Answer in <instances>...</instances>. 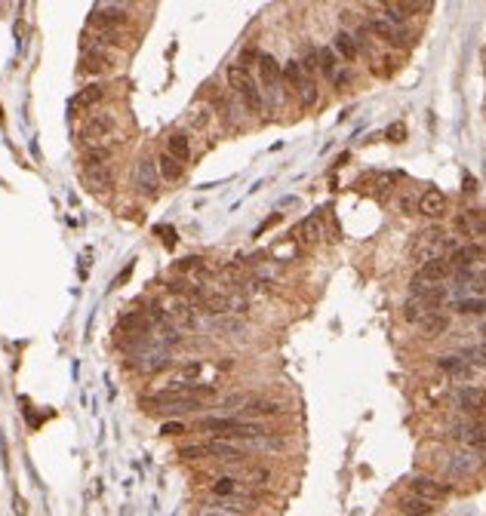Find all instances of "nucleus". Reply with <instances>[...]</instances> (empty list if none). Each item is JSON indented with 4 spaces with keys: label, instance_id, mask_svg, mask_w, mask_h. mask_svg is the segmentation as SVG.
Instances as JSON below:
<instances>
[{
    "label": "nucleus",
    "instance_id": "obj_1",
    "mask_svg": "<svg viewBox=\"0 0 486 516\" xmlns=\"http://www.w3.org/2000/svg\"><path fill=\"white\" fill-rule=\"evenodd\" d=\"M142 406L148 409V412H167V415H178V412H194V409H200V399L191 397L188 390H160L154 393V397H145L142 399Z\"/></svg>",
    "mask_w": 486,
    "mask_h": 516
},
{
    "label": "nucleus",
    "instance_id": "obj_2",
    "mask_svg": "<svg viewBox=\"0 0 486 516\" xmlns=\"http://www.w3.org/2000/svg\"><path fill=\"white\" fill-rule=\"evenodd\" d=\"M228 86H231V89L240 96V102L246 105L249 114H259L262 108H265V102H262V89L255 86V80L249 77L246 68H240V64H231V68H228Z\"/></svg>",
    "mask_w": 486,
    "mask_h": 516
},
{
    "label": "nucleus",
    "instance_id": "obj_3",
    "mask_svg": "<svg viewBox=\"0 0 486 516\" xmlns=\"http://www.w3.org/2000/svg\"><path fill=\"white\" fill-rule=\"evenodd\" d=\"M111 129H114L111 114H92L87 123H83V129H81V139L87 141L90 148H102V141L111 135Z\"/></svg>",
    "mask_w": 486,
    "mask_h": 516
},
{
    "label": "nucleus",
    "instance_id": "obj_4",
    "mask_svg": "<svg viewBox=\"0 0 486 516\" xmlns=\"http://www.w3.org/2000/svg\"><path fill=\"white\" fill-rule=\"evenodd\" d=\"M367 31H369V34H376V37H382L385 43H391V46H406V43L412 40V34L406 31L403 25H391V22L385 19V16L369 19Z\"/></svg>",
    "mask_w": 486,
    "mask_h": 516
},
{
    "label": "nucleus",
    "instance_id": "obj_5",
    "mask_svg": "<svg viewBox=\"0 0 486 516\" xmlns=\"http://www.w3.org/2000/svg\"><path fill=\"white\" fill-rule=\"evenodd\" d=\"M167 366H169V350L167 347H157L154 338H151V347H145L142 354H135V360H133V369L145 372V375L163 372Z\"/></svg>",
    "mask_w": 486,
    "mask_h": 516
},
{
    "label": "nucleus",
    "instance_id": "obj_6",
    "mask_svg": "<svg viewBox=\"0 0 486 516\" xmlns=\"http://www.w3.org/2000/svg\"><path fill=\"white\" fill-rule=\"evenodd\" d=\"M126 22V6L124 3H96L90 12V25H102L105 31L124 25Z\"/></svg>",
    "mask_w": 486,
    "mask_h": 516
},
{
    "label": "nucleus",
    "instance_id": "obj_7",
    "mask_svg": "<svg viewBox=\"0 0 486 516\" xmlns=\"http://www.w3.org/2000/svg\"><path fill=\"white\" fill-rule=\"evenodd\" d=\"M477 467H480V455H477V452H455V455L443 464V473H446L449 479H464Z\"/></svg>",
    "mask_w": 486,
    "mask_h": 516
},
{
    "label": "nucleus",
    "instance_id": "obj_8",
    "mask_svg": "<svg viewBox=\"0 0 486 516\" xmlns=\"http://www.w3.org/2000/svg\"><path fill=\"white\" fill-rule=\"evenodd\" d=\"M410 495L428 501V504H437V501H443L449 495V489L443 483H437V479H431V476H412L410 479Z\"/></svg>",
    "mask_w": 486,
    "mask_h": 516
},
{
    "label": "nucleus",
    "instance_id": "obj_9",
    "mask_svg": "<svg viewBox=\"0 0 486 516\" xmlns=\"http://www.w3.org/2000/svg\"><path fill=\"white\" fill-rule=\"evenodd\" d=\"M449 274H453V264H449L446 255H440V258H431V261L421 264V268L416 270V277H412V283L431 286V283H440V280H446Z\"/></svg>",
    "mask_w": 486,
    "mask_h": 516
},
{
    "label": "nucleus",
    "instance_id": "obj_10",
    "mask_svg": "<svg viewBox=\"0 0 486 516\" xmlns=\"http://www.w3.org/2000/svg\"><path fill=\"white\" fill-rule=\"evenodd\" d=\"M157 163L148 160V157H142L139 163H135V188H139L145 197H154L157 194Z\"/></svg>",
    "mask_w": 486,
    "mask_h": 516
},
{
    "label": "nucleus",
    "instance_id": "obj_11",
    "mask_svg": "<svg viewBox=\"0 0 486 516\" xmlns=\"http://www.w3.org/2000/svg\"><path fill=\"white\" fill-rule=\"evenodd\" d=\"M446 258H449V264H453V270H471V264L486 258V249L480 243H468V246H459L455 252H449Z\"/></svg>",
    "mask_w": 486,
    "mask_h": 516
},
{
    "label": "nucleus",
    "instance_id": "obj_12",
    "mask_svg": "<svg viewBox=\"0 0 486 516\" xmlns=\"http://www.w3.org/2000/svg\"><path fill=\"white\" fill-rule=\"evenodd\" d=\"M81 178H83V184H87L90 191H111V184H114V175H111V166H83L81 169Z\"/></svg>",
    "mask_w": 486,
    "mask_h": 516
},
{
    "label": "nucleus",
    "instance_id": "obj_13",
    "mask_svg": "<svg viewBox=\"0 0 486 516\" xmlns=\"http://www.w3.org/2000/svg\"><path fill=\"white\" fill-rule=\"evenodd\" d=\"M259 77H262V86H265L268 96H274L277 83H280V77H283V71H280V64H277L274 55L262 53V59H259Z\"/></svg>",
    "mask_w": 486,
    "mask_h": 516
},
{
    "label": "nucleus",
    "instance_id": "obj_14",
    "mask_svg": "<svg viewBox=\"0 0 486 516\" xmlns=\"http://www.w3.org/2000/svg\"><path fill=\"white\" fill-rule=\"evenodd\" d=\"M455 231L468 234V237H483L486 234V215L480 209H464L455 218Z\"/></svg>",
    "mask_w": 486,
    "mask_h": 516
},
{
    "label": "nucleus",
    "instance_id": "obj_15",
    "mask_svg": "<svg viewBox=\"0 0 486 516\" xmlns=\"http://www.w3.org/2000/svg\"><path fill=\"white\" fill-rule=\"evenodd\" d=\"M419 212L428 215V218H440V215L446 212V194L437 191V188H428L419 197Z\"/></svg>",
    "mask_w": 486,
    "mask_h": 516
},
{
    "label": "nucleus",
    "instance_id": "obj_16",
    "mask_svg": "<svg viewBox=\"0 0 486 516\" xmlns=\"http://www.w3.org/2000/svg\"><path fill=\"white\" fill-rule=\"evenodd\" d=\"M111 64H114V59L108 53H102L99 46H87V53H83V59H81V71L83 74H102Z\"/></svg>",
    "mask_w": 486,
    "mask_h": 516
},
{
    "label": "nucleus",
    "instance_id": "obj_17",
    "mask_svg": "<svg viewBox=\"0 0 486 516\" xmlns=\"http://www.w3.org/2000/svg\"><path fill=\"white\" fill-rule=\"evenodd\" d=\"M455 406H459L462 412H483L486 390H480V387H462V390H455Z\"/></svg>",
    "mask_w": 486,
    "mask_h": 516
},
{
    "label": "nucleus",
    "instance_id": "obj_18",
    "mask_svg": "<svg viewBox=\"0 0 486 516\" xmlns=\"http://www.w3.org/2000/svg\"><path fill=\"white\" fill-rule=\"evenodd\" d=\"M283 406L274 403V399H246V406L240 409L243 418H271V415H280Z\"/></svg>",
    "mask_w": 486,
    "mask_h": 516
},
{
    "label": "nucleus",
    "instance_id": "obj_19",
    "mask_svg": "<svg viewBox=\"0 0 486 516\" xmlns=\"http://www.w3.org/2000/svg\"><path fill=\"white\" fill-rule=\"evenodd\" d=\"M421 10H428V3H382V12L391 25H403L412 12H421Z\"/></svg>",
    "mask_w": 486,
    "mask_h": 516
},
{
    "label": "nucleus",
    "instance_id": "obj_20",
    "mask_svg": "<svg viewBox=\"0 0 486 516\" xmlns=\"http://www.w3.org/2000/svg\"><path fill=\"white\" fill-rule=\"evenodd\" d=\"M437 366H440L443 372H446V375L459 378V381H468V378L474 375V366L464 360V356H453V354H449V356H440Z\"/></svg>",
    "mask_w": 486,
    "mask_h": 516
},
{
    "label": "nucleus",
    "instance_id": "obj_21",
    "mask_svg": "<svg viewBox=\"0 0 486 516\" xmlns=\"http://www.w3.org/2000/svg\"><path fill=\"white\" fill-rule=\"evenodd\" d=\"M410 289H412V295H416V298H421V301H425V304H428V307H431V311H434V307H440V304H443V301H446V298H449V292H446V289H443V286H425V283H412V286H410Z\"/></svg>",
    "mask_w": 486,
    "mask_h": 516
},
{
    "label": "nucleus",
    "instance_id": "obj_22",
    "mask_svg": "<svg viewBox=\"0 0 486 516\" xmlns=\"http://www.w3.org/2000/svg\"><path fill=\"white\" fill-rule=\"evenodd\" d=\"M419 329H421L425 338H440V335L449 329V317H446V313H440V311H431L425 320L419 322Z\"/></svg>",
    "mask_w": 486,
    "mask_h": 516
},
{
    "label": "nucleus",
    "instance_id": "obj_23",
    "mask_svg": "<svg viewBox=\"0 0 486 516\" xmlns=\"http://www.w3.org/2000/svg\"><path fill=\"white\" fill-rule=\"evenodd\" d=\"M99 98H102V86H99V83H90V86H83V89L68 102V111L74 114V111H81V108H92V105L99 102Z\"/></svg>",
    "mask_w": 486,
    "mask_h": 516
},
{
    "label": "nucleus",
    "instance_id": "obj_24",
    "mask_svg": "<svg viewBox=\"0 0 486 516\" xmlns=\"http://www.w3.org/2000/svg\"><path fill=\"white\" fill-rule=\"evenodd\" d=\"M397 510L403 516H431L434 513V504H428V501L416 498V495H406V498H400Z\"/></svg>",
    "mask_w": 486,
    "mask_h": 516
},
{
    "label": "nucleus",
    "instance_id": "obj_25",
    "mask_svg": "<svg viewBox=\"0 0 486 516\" xmlns=\"http://www.w3.org/2000/svg\"><path fill=\"white\" fill-rule=\"evenodd\" d=\"M167 154L169 157H176L178 163H185L191 157V141H188V135L185 132H173L167 139Z\"/></svg>",
    "mask_w": 486,
    "mask_h": 516
},
{
    "label": "nucleus",
    "instance_id": "obj_26",
    "mask_svg": "<svg viewBox=\"0 0 486 516\" xmlns=\"http://www.w3.org/2000/svg\"><path fill=\"white\" fill-rule=\"evenodd\" d=\"M428 313H431V307H428L421 298H416V295L406 298V304H403V320L406 322H421Z\"/></svg>",
    "mask_w": 486,
    "mask_h": 516
},
{
    "label": "nucleus",
    "instance_id": "obj_27",
    "mask_svg": "<svg viewBox=\"0 0 486 516\" xmlns=\"http://www.w3.org/2000/svg\"><path fill=\"white\" fill-rule=\"evenodd\" d=\"M335 49H339L348 62H354L357 53H360V43H357V37L351 31H339V34H335Z\"/></svg>",
    "mask_w": 486,
    "mask_h": 516
},
{
    "label": "nucleus",
    "instance_id": "obj_28",
    "mask_svg": "<svg viewBox=\"0 0 486 516\" xmlns=\"http://www.w3.org/2000/svg\"><path fill=\"white\" fill-rule=\"evenodd\" d=\"M157 172H160L167 182H178V178H182V163L169 154H160L157 157Z\"/></svg>",
    "mask_w": 486,
    "mask_h": 516
},
{
    "label": "nucleus",
    "instance_id": "obj_29",
    "mask_svg": "<svg viewBox=\"0 0 486 516\" xmlns=\"http://www.w3.org/2000/svg\"><path fill=\"white\" fill-rule=\"evenodd\" d=\"M212 495H216V498H240V483L231 476H221L212 483Z\"/></svg>",
    "mask_w": 486,
    "mask_h": 516
},
{
    "label": "nucleus",
    "instance_id": "obj_30",
    "mask_svg": "<svg viewBox=\"0 0 486 516\" xmlns=\"http://www.w3.org/2000/svg\"><path fill=\"white\" fill-rule=\"evenodd\" d=\"M455 311L459 313H486V298H480V295L459 298L455 301Z\"/></svg>",
    "mask_w": 486,
    "mask_h": 516
},
{
    "label": "nucleus",
    "instance_id": "obj_31",
    "mask_svg": "<svg viewBox=\"0 0 486 516\" xmlns=\"http://www.w3.org/2000/svg\"><path fill=\"white\" fill-rule=\"evenodd\" d=\"M283 80H287L290 86H302L305 80H308V74H305V68H302V62H287V68H283Z\"/></svg>",
    "mask_w": 486,
    "mask_h": 516
},
{
    "label": "nucleus",
    "instance_id": "obj_32",
    "mask_svg": "<svg viewBox=\"0 0 486 516\" xmlns=\"http://www.w3.org/2000/svg\"><path fill=\"white\" fill-rule=\"evenodd\" d=\"M320 71H324L330 80H335V74H339V59H335V53L330 46L320 49Z\"/></svg>",
    "mask_w": 486,
    "mask_h": 516
},
{
    "label": "nucleus",
    "instance_id": "obj_33",
    "mask_svg": "<svg viewBox=\"0 0 486 516\" xmlns=\"http://www.w3.org/2000/svg\"><path fill=\"white\" fill-rule=\"evenodd\" d=\"M111 160V148H90L83 157V166H108Z\"/></svg>",
    "mask_w": 486,
    "mask_h": 516
},
{
    "label": "nucleus",
    "instance_id": "obj_34",
    "mask_svg": "<svg viewBox=\"0 0 486 516\" xmlns=\"http://www.w3.org/2000/svg\"><path fill=\"white\" fill-rule=\"evenodd\" d=\"M299 102H302L305 108L317 105V83H314V77H308V80L299 86Z\"/></svg>",
    "mask_w": 486,
    "mask_h": 516
},
{
    "label": "nucleus",
    "instance_id": "obj_35",
    "mask_svg": "<svg viewBox=\"0 0 486 516\" xmlns=\"http://www.w3.org/2000/svg\"><path fill=\"white\" fill-rule=\"evenodd\" d=\"M302 68H305V74H314V71H320V49L317 46H305V55H302Z\"/></svg>",
    "mask_w": 486,
    "mask_h": 516
},
{
    "label": "nucleus",
    "instance_id": "obj_36",
    "mask_svg": "<svg viewBox=\"0 0 486 516\" xmlns=\"http://www.w3.org/2000/svg\"><path fill=\"white\" fill-rule=\"evenodd\" d=\"M212 329H219V332H243V329H246V322L225 317V320H216V322H212Z\"/></svg>",
    "mask_w": 486,
    "mask_h": 516
},
{
    "label": "nucleus",
    "instance_id": "obj_37",
    "mask_svg": "<svg viewBox=\"0 0 486 516\" xmlns=\"http://www.w3.org/2000/svg\"><path fill=\"white\" fill-rule=\"evenodd\" d=\"M299 234H305V240H317V234H320V215H311V218L305 221L302 227H299Z\"/></svg>",
    "mask_w": 486,
    "mask_h": 516
},
{
    "label": "nucleus",
    "instance_id": "obj_38",
    "mask_svg": "<svg viewBox=\"0 0 486 516\" xmlns=\"http://www.w3.org/2000/svg\"><path fill=\"white\" fill-rule=\"evenodd\" d=\"M178 455H182L185 461H194V458H210V452H206V442H203V446H185Z\"/></svg>",
    "mask_w": 486,
    "mask_h": 516
},
{
    "label": "nucleus",
    "instance_id": "obj_39",
    "mask_svg": "<svg viewBox=\"0 0 486 516\" xmlns=\"http://www.w3.org/2000/svg\"><path fill=\"white\" fill-rule=\"evenodd\" d=\"M464 360H468V363H477V366H486V341L480 344V347L468 350V354H464Z\"/></svg>",
    "mask_w": 486,
    "mask_h": 516
},
{
    "label": "nucleus",
    "instance_id": "obj_40",
    "mask_svg": "<svg viewBox=\"0 0 486 516\" xmlns=\"http://www.w3.org/2000/svg\"><path fill=\"white\" fill-rule=\"evenodd\" d=\"M385 139H391V141H403V139H406V126H403V123H391L388 129H385Z\"/></svg>",
    "mask_w": 486,
    "mask_h": 516
},
{
    "label": "nucleus",
    "instance_id": "obj_41",
    "mask_svg": "<svg viewBox=\"0 0 486 516\" xmlns=\"http://www.w3.org/2000/svg\"><path fill=\"white\" fill-rule=\"evenodd\" d=\"M262 59V53H259V49H253V46H249V49H243V59L237 62L240 64V68H249V64H253V62H259Z\"/></svg>",
    "mask_w": 486,
    "mask_h": 516
},
{
    "label": "nucleus",
    "instance_id": "obj_42",
    "mask_svg": "<svg viewBox=\"0 0 486 516\" xmlns=\"http://www.w3.org/2000/svg\"><path fill=\"white\" fill-rule=\"evenodd\" d=\"M160 433L163 436H178V433H185V424L182 421H167V424L160 427Z\"/></svg>",
    "mask_w": 486,
    "mask_h": 516
},
{
    "label": "nucleus",
    "instance_id": "obj_43",
    "mask_svg": "<svg viewBox=\"0 0 486 516\" xmlns=\"http://www.w3.org/2000/svg\"><path fill=\"white\" fill-rule=\"evenodd\" d=\"M210 123V111H194V117H191V126L194 129H203Z\"/></svg>",
    "mask_w": 486,
    "mask_h": 516
},
{
    "label": "nucleus",
    "instance_id": "obj_44",
    "mask_svg": "<svg viewBox=\"0 0 486 516\" xmlns=\"http://www.w3.org/2000/svg\"><path fill=\"white\" fill-rule=\"evenodd\" d=\"M157 231L163 234V243H167V246H173V243H176V231H173V227H157Z\"/></svg>",
    "mask_w": 486,
    "mask_h": 516
},
{
    "label": "nucleus",
    "instance_id": "obj_45",
    "mask_svg": "<svg viewBox=\"0 0 486 516\" xmlns=\"http://www.w3.org/2000/svg\"><path fill=\"white\" fill-rule=\"evenodd\" d=\"M277 221H280V212H277V215H271V218L265 221V225H262V227H259V231H255V237H259V234H265V231H268V227H274V225H277Z\"/></svg>",
    "mask_w": 486,
    "mask_h": 516
},
{
    "label": "nucleus",
    "instance_id": "obj_46",
    "mask_svg": "<svg viewBox=\"0 0 486 516\" xmlns=\"http://www.w3.org/2000/svg\"><path fill=\"white\" fill-rule=\"evenodd\" d=\"M348 80H351V74H348V71H339V74H335V86H339V89H342V86H348Z\"/></svg>",
    "mask_w": 486,
    "mask_h": 516
},
{
    "label": "nucleus",
    "instance_id": "obj_47",
    "mask_svg": "<svg viewBox=\"0 0 486 516\" xmlns=\"http://www.w3.org/2000/svg\"><path fill=\"white\" fill-rule=\"evenodd\" d=\"M474 184H477V182H474V178H471V175H464V191H477V188H474Z\"/></svg>",
    "mask_w": 486,
    "mask_h": 516
},
{
    "label": "nucleus",
    "instance_id": "obj_48",
    "mask_svg": "<svg viewBox=\"0 0 486 516\" xmlns=\"http://www.w3.org/2000/svg\"><path fill=\"white\" fill-rule=\"evenodd\" d=\"M197 516H231V513H219V510H200Z\"/></svg>",
    "mask_w": 486,
    "mask_h": 516
},
{
    "label": "nucleus",
    "instance_id": "obj_49",
    "mask_svg": "<svg viewBox=\"0 0 486 516\" xmlns=\"http://www.w3.org/2000/svg\"><path fill=\"white\" fill-rule=\"evenodd\" d=\"M480 335H486V322H483V326H480Z\"/></svg>",
    "mask_w": 486,
    "mask_h": 516
},
{
    "label": "nucleus",
    "instance_id": "obj_50",
    "mask_svg": "<svg viewBox=\"0 0 486 516\" xmlns=\"http://www.w3.org/2000/svg\"><path fill=\"white\" fill-rule=\"evenodd\" d=\"M0 117H3V114H0Z\"/></svg>",
    "mask_w": 486,
    "mask_h": 516
}]
</instances>
